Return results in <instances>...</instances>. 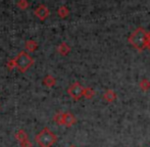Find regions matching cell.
I'll return each mask as SVG.
<instances>
[{"mask_svg":"<svg viewBox=\"0 0 150 147\" xmlns=\"http://www.w3.org/2000/svg\"><path fill=\"white\" fill-rule=\"evenodd\" d=\"M147 34L145 29L139 27L129 36L128 41L138 51H143L147 47Z\"/></svg>","mask_w":150,"mask_h":147,"instance_id":"1","label":"cell"},{"mask_svg":"<svg viewBox=\"0 0 150 147\" xmlns=\"http://www.w3.org/2000/svg\"><path fill=\"white\" fill-rule=\"evenodd\" d=\"M35 141L40 147H51L57 141V136L52 133L48 128H44L35 137Z\"/></svg>","mask_w":150,"mask_h":147,"instance_id":"2","label":"cell"},{"mask_svg":"<svg viewBox=\"0 0 150 147\" xmlns=\"http://www.w3.org/2000/svg\"><path fill=\"white\" fill-rule=\"evenodd\" d=\"M16 69H18L21 73H25L33 66L35 61H34V59L27 53V52L21 51L20 53L16 55Z\"/></svg>","mask_w":150,"mask_h":147,"instance_id":"3","label":"cell"},{"mask_svg":"<svg viewBox=\"0 0 150 147\" xmlns=\"http://www.w3.org/2000/svg\"><path fill=\"white\" fill-rule=\"evenodd\" d=\"M84 89L85 88L79 82H75L69 86V88L67 89V93L74 100H79L84 96Z\"/></svg>","mask_w":150,"mask_h":147,"instance_id":"4","label":"cell"},{"mask_svg":"<svg viewBox=\"0 0 150 147\" xmlns=\"http://www.w3.org/2000/svg\"><path fill=\"white\" fill-rule=\"evenodd\" d=\"M35 16L39 20H45L48 18V16H49V9L47 8V6H45L44 4H41V5H39L35 9Z\"/></svg>","mask_w":150,"mask_h":147,"instance_id":"5","label":"cell"},{"mask_svg":"<svg viewBox=\"0 0 150 147\" xmlns=\"http://www.w3.org/2000/svg\"><path fill=\"white\" fill-rule=\"evenodd\" d=\"M77 123V119L71 112H64V119H63V126L69 128Z\"/></svg>","mask_w":150,"mask_h":147,"instance_id":"6","label":"cell"},{"mask_svg":"<svg viewBox=\"0 0 150 147\" xmlns=\"http://www.w3.org/2000/svg\"><path fill=\"white\" fill-rule=\"evenodd\" d=\"M117 93H115V92L113 91L112 89L106 90V91L104 92V94H103V99H104L106 102H108V103H111V102H113L115 99H117Z\"/></svg>","mask_w":150,"mask_h":147,"instance_id":"7","label":"cell"},{"mask_svg":"<svg viewBox=\"0 0 150 147\" xmlns=\"http://www.w3.org/2000/svg\"><path fill=\"white\" fill-rule=\"evenodd\" d=\"M57 51H58V53H59L60 55L67 56V54L71 52V47H69V46L67 45L65 42H62V43H60L59 45H58Z\"/></svg>","mask_w":150,"mask_h":147,"instance_id":"8","label":"cell"},{"mask_svg":"<svg viewBox=\"0 0 150 147\" xmlns=\"http://www.w3.org/2000/svg\"><path fill=\"white\" fill-rule=\"evenodd\" d=\"M43 84H44L45 86H47V87L52 88L53 86H55L56 80H55V78H54L53 76L47 75V76H46V77L43 79Z\"/></svg>","mask_w":150,"mask_h":147,"instance_id":"9","label":"cell"},{"mask_svg":"<svg viewBox=\"0 0 150 147\" xmlns=\"http://www.w3.org/2000/svg\"><path fill=\"white\" fill-rule=\"evenodd\" d=\"M25 46H26V49L29 52H35L38 48V43L36 41H34V40H28Z\"/></svg>","mask_w":150,"mask_h":147,"instance_id":"10","label":"cell"},{"mask_svg":"<svg viewBox=\"0 0 150 147\" xmlns=\"http://www.w3.org/2000/svg\"><path fill=\"white\" fill-rule=\"evenodd\" d=\"M14 136H16V139L18 140L20 143L28 139V134L26 133V131H25V130H18Z\"/></svg>","mask_w":150,"mask_h":147,"instance_id":"11","label":"cell"},{"mask_svg":"<svg viewBox=\"0 0 150 147\" xmlns=\"http://www.w3.org/2000/svg\"><path fill=\"white\" fill-rule=\"evenodd\" d=\"M63 119H64V112H62V111L56 112L53 117V121L55 122L58 126H63Z\"/></svg>","mask_w":150,"mask_h":147,"instance_id":"12","label":"cell"},{"mask_svg":"<svg viewBox=\"0 0 150 147\" xmlns=\"http://www.w3.org/2000/svg\"><path fill=\"white\" fill-rule=\"evenodd\" d=\"M95 96V91L94 89H92L91 87H86L84 89V97L86 99H92Z\"/></svg>","mask_w":150,"mask_h":147,"instance_id":"13","label":"cell"},{"mask_svg":"<svg viewBox=\"0 0 150 147\" xmlns=\"http://www.w3.org/2000/svg\"><path fill=\"white\" fill-rule=\"evenodd\" d=\"M139 86H140L141 90H143L144 92L148 91L150 89V81L148 79H142L139 83Z\"/></svg>","mask_w":150,"mask_h":147,"instance_id":"14","label":"cell"},{"mask_svg":"<svg viewBox=\"0 0 150 147\" xmlns=\"http://www.w3.org/2000/svg\"><path fill=\"white\" fill-rule=\"evenodd\" d=\"M57 13H58V16H59L61 18H64L69 14V8H67V6L63 5V6H60V7L58 8Z\"/></svg>","mask_w":150,"mask_h":147,"instance_id":"15","label":"cell"},{"mask_svg":"<svg viewBox=\"0 0 150 147\" xmlns=\"http://www.w3.org/2000/svg\"><path fill=\"white\" fill-rule=\"evenodd\" d=\"M6 66L8 68L9 71H12L16 68V58H12V59H9L6 64Z\"/></svg>","mask_w":150,"mask_h":147,"instance_id":"16","label":"cell"},{"mask_svg":"<svg viewBox=\"0 0 150 147\" xmlns=\"http://www.w3.org/2000/svg\"><path fill=\"white\" fill-rule=\"evenodd\" d=\"M18 6L21 8V9H27L29 6V2L27 1V0H18Z\"/></svg>","mask_w":150,"mask_h":147,"instance_id":"17","label":"cell"},{"mask_svg":"<svg viewBox=\"0 0 150 147\" xmlns=\"http://www.w3.org/2000/svg\"><path fill=\"white\" fill-rule=\"evenodd\" d=\"M20 144H21V147H32V146H33L32 142L29 139H27V140H25V141L21 142Z\"/></svg>","mask_w":150,"mask_h":147,"instance_id":"18","label":"cell"},{"mask_svg":"<svg viewBox=\"0 0 150 147\" xmlns=\"http://www.w3.org/2000/svg\"><path fill=\"white\" fill-rule=\"evenodd\" d=\"M147 49L150 50V31L148 32V34H147Z\"/></svg>","mask_w":150,"mask_h":147,"instance_id":"19","label":"cell"},{"mask_svg":"<svg viewBox=\"0 0 150 147\" xmlns=\"http://www.w3.org/2000/svg\"><path fill=\"white\" fill-rule=\"evenodd\" d=\"M69 147H77L76 145H71V146H69Z\"/></svg>","mask_w":150,"mask_h":147,"instance_id":"20","label":"cell"}]
</instances>
